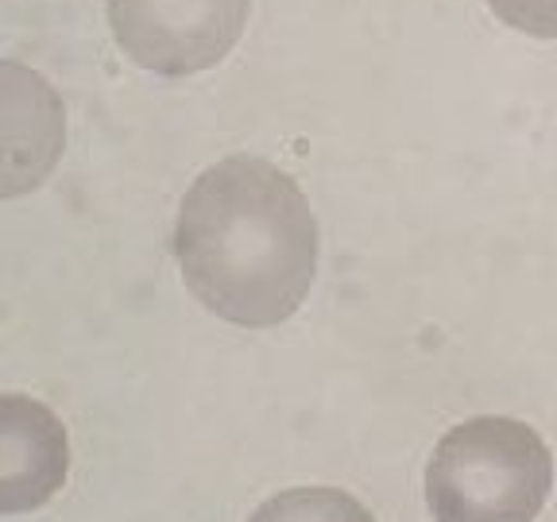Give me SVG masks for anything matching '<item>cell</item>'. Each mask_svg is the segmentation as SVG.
Here are the masks:
<instances>
[{
  "label": "cell",
  "instance_id": "3957f363",
  "mask_svg": "<svg viewBox=\"0 0 557 522\" xmlns=\"http://www.w3.org/2000/svg\"><path fill=\"white\" fill-rule=\"evenodd\" d=\"M248 12L252 0H109V27L139 70L186 78L240 44Z\"/></svg>",
  "mask_w": 557,
  "mask_h": 522
},
{
  "label": "cell",
  "instance_id": "6da1fadb",
  "mask_svg": "<svg viewBox=\"0 0 557 522\" xmlns=\"http://www.w3.org/2000/svg\"><path fill=\"white\" fill-rule=\"evenodd\" d=\"M174 256L186 290L209 313L271 330L295 318L318 278V217L287 171L228 156L186 190Z\"/></svg>",
  "mask_w": 557,
  "mask_h": 522
},
{
  "label": "cell",
  "instance_id": "5b68a950",
  "mask_svg": "<svg viewBox=\"0 0 557 522\" xmlns=\"http://www.w3.org/2000/svg\"><path fill=\"white\" fill-rule=\"evenodd\" d=\"M70 472L62 418L27 395H0V514L51 504Z\"/></svg>",
  "mask_w": 557,
  "mask_h": 522
},
{
  "label": "cell",
  "instance_id": "8992f818",
  "mask_svg": "<svg viewBox=\"0 0 557 522\" xmlns=\"http://www.w3.org/2000/svg\"><path fill=\"white\" fill-rule=\"evenodd\" d=\"M248 522H375L364 504L341 487H290L278 492Z\"/></svg>",
  "mask_w": 557,
  "mask_h": 522
},
{
  "label": "cell",
  "instance_id": "277c9868",
  "mask_svg": "<svg viewBox=\"0 0 557 522\" xmlns=\"http://www.w3.org/2000/svg\"><path fill=\"white\" fill-rule=\"evenodd\" d=\"M62 148V97L32 66L0 59V201L39 190L59 166Z\"/></svg>",
  "mask_w": 557,
  "mask_h": 522
},
{
  "label": "cell",
  "instance_id": "7a4b0ae2",
  "mask_svg": "<svg viewBox=\"0 0 557 522\" xmlns=\"http://www.w3.org/2000/svg\"><path fill=\"white\" fill-rule=\"evenodd\" d=\"M554 492V452L519 418H469L426 464L434 522H534Z\"/></svg>",
  "mask_w": 557,
  "mask_h": 522
},
{
  "label": "cell",
  "instance_id": "52a82bcc",
  "mask_svg": "<svg viewBox=\"0 0 557 522\" xmlns=\"http://www.w3.org/2000/svg\"><path fill=\"white\" fill-rule=\"evenodd\" d=\"M487 9L531 39H557V0H487Z\"/></svg>",
  "mask_w": 557,
  "mask_h": 522
}]
</instances>
